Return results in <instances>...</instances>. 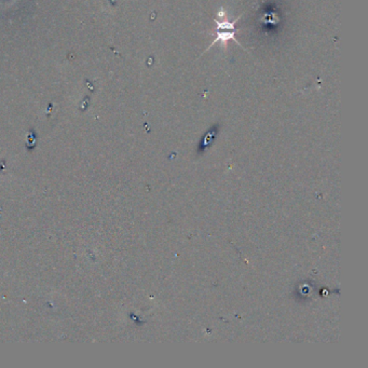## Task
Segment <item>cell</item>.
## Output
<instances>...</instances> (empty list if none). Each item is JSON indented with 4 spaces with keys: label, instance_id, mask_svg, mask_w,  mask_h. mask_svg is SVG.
<instances>
[{
    "label": "cell",
    "instance_id": "obj_1",
    "mask_svg": "<svg viewBox=\"0 0 368 368\" xmlns=\"http://www.w3.org/2000/svg\"><path fill=\"white\" fill-rule=\"evenodd\" d=\"M241 16H240L239 18H236L234 22L223 20L225 18L221 19V21L217 20V19H214V22H215L216 25H217V27H216V38L215 40H213V42H212L210 48L215 46L216 43L219 42V41L223 43V46L226 47L227 41L228 40H234L236 41V45H239L241 48H243L242 45H240L238 39L236 38V26H234Z\"/></svg>",
    "mask_w": 368,
    "mask_h": 368
}]
</instances>
